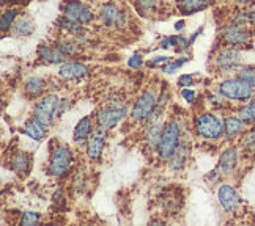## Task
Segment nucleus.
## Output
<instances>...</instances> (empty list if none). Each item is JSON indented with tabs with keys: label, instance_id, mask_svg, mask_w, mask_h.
Listing matches in <instances>:
<instances>
[{
	"label": "nucleus",
	"instance_id": "1",
	"mask_svg": "<svg viewBox=\"0 0 255 226\" xmlns=\"http://www.w3.org/2000/svg\"><path fill=\"white\" fill-rule=\"evenodd\" d=\"M126 101L123 97H112L111 101H107L101 109H98L93 115L96 126L103 127V129L109 131L119 126L120 121L126 116Z\"/></svg>",
	"mask_w": 255,
	"mask_h": 226
},
{
	"label": "nucleus",
	"instance_id": "2",
	"mask_svg": "<svg viewBox=\"0 0 255 226\" xmlns=\"http://www.w3.org/2000/svg\"><path fill=\"white\" fill-rule=\"evenodd\" d=\"M181 140V126L178 121L170 120L167 123H164L162 127V134L159 137V142L158 146H156V154L161 159L167 160L169 157L173 154V151L176 150Z\"/></svg>",
	"mask_w": 255,
	"mask_h": 226
},
{
	"label": "nucleus",
	"instance_id": "3",
	"mask_svg": "<svg viewBox=\"0 0 255 226\" xmlns=\"http://www.w3.org/2000/svg\"><path fill=\"white\" fill-rule=\"evenodd\" d=\"M218 91L229 101L235 102H248L252 99V96L255 93V86L248 83L246 80H243L238 75L233 78H227V80L221 82Z\"/></svg>",
	"mask_w": 255,
	"mask_h": 226
},
{
	"label": "nucleus",
	"instance_id": "4",
	"mask_svg": "<svg viewBox=\"0 0 255 226\" xmlns=\"http://www.w3.org/2000/svg\"><path fill=\"white\" fill-rule=\"evenodd\" d=\"M60 112H62V99L57 94L49 93V94L41 96L40 101L35 104L33 118H36L41 124L49 127Z\"/></svg>",
	"mask_w": 255,
	"mask_h": 226
},
{
	"label": "nucleus",
	"instance_id": "5",
	"mask_svg": "<svg viewBox=\"0 0 255 226\" xmlns=\"http://www.w3.org/2000/svg\"><path fill=\"white\" fill-rule=\"evenodd\" d=\"M195 132L205 140H221L224 135V121H221V118L214 113L203 112L195 118Z\"/></svg>",
	"mask_w": 255,
	"mask_h": 226
},
{
	"label": "nucleus",
	"instance_id": "6",
	"mask_svg": "<svg viewBox=\"0 0 255 226\" xmlns=\"http://www.w3.org/2000/svg\"><path fill=\"white\" fill-rule=\"evenodd\" d=\"M73 165V152L68 145H57L51 151L47 163V173L54 178H63Z\"/></svg>",
	"mask_w": 255,
	"mask_h": 226
},
{
	"label": "nucleus",
	"instance_id": "7",
	"mask_svg": "<svg viewBox=\"0 0 255 226\" xmlns=\"http://www.w3.org/2000/svg\"><path fill=\"white\" fill-rule=\"evenodd\" d=\"M158 97L153 91H143L139 97L135 99L132 109H131V118L134 121H146L148 118L158 109Z\"/></svg>",
	"mask_w": 255,
	"mask_h": 226
},
{
	"label": "nucleus",
	"instance_id": "8",
	"mask_svg": "<svg viewBox=\"0 0 255 226\" xmlns=\"http://www.w3.org/2000/svg\"><path fill=\"white\" fill-rule=\"evenodd\" d=\"M243 55L241 51L235 46H227L222 47L221 51L216 52L214 55V66L219 71H233L241 68Z\"/></svg>",
	"mask_w": 255,
	"mask_h": 226
},
{
	"label": "nucleus",
	"instance_id": "9",
	"mask_svg": "<svg viewBox=\"0 0 255 226\" xmlns=\"http://www.w3.org/2000/svg\"><path fill=\"white\" fill-rule=\"evenodd\" d=\"M60 11L65 16L71 17V19H74V21L81 22L84 25L90 24L95 17L92 9L87 5H84L82 2H79V0H63L62 5H60Z\"/></svg>",
	"mask_w": 255,
	"mask_h": 226
},
{
	"label": "nucleus",
	"instance_id": "10",
	"mask_svg": "<svg viewBox=\"0 0 255 226\" xmlns=\"http://www.w3.org/2000/svg\"><path fill=\"white\" fill-rule=\"evenodd\" d=\"M100 21L107 28H122L126 22V14L115 3L107 2L100 8Z\"/></svg>",
	"mask_w": 255,
	"mask_h": 226
},
{
	"label": "nucleus",
	"instance_id": "11",
	"mask_svg": "<svg viewBox=\"0 0 255 226\" xmlns=\"http://www.w3.org/2000/svg\"><path fill=\"white\" fill-rule=\"evenodd\" d=\"M221 36H222V41L227 46L240 47L243 44H246L251 39V32L248 30L246 25H240V24L230 22L229 25H225L222 28Z\"/></svg>",
	"mask_w": 255,
	"mask_h": 226
},
{
	"label": "nucleus",
	"instance_id": "12",
	"mask_svg": "<svg viewBox=\"0 0 255 226\" xmlns=\"http://www.w3.org/2000/svg\"><path fill=\"white\" fill-rule=\"evenodd\" d=\"M218 200H219V204L222 206V209L229 214H235L238 212L240 208H241V196L238 193V190L233 187L230 184H222L219 185L218 189Z\"/></svg>",
	"mask_w": 255,
	"mask_h": 226
},
{
	"label": "nucleus",
	"instance_id": "13",
	"mask_svg": "<svg viewBox=\"0 0 255 226\" xmlns=\"http://www.w3.org/2000/svg\"><path fill=\"white\" fill-rule=\"evenodd\" d=\"M240 162V152L237 146H229L227 150H224L222 154L219 155L218 160V166L216 170L219 171V174L222 178H227V176H232L235 173Z\"/></svg>",
	"mask_w": 255,
	"mask_h": 226
},
{
	"label": "nucleus",
	"instance_id": "14",
	"mask_svg": "<svg viewBox=\"0 0 255 226\" xmlns=\"http://www.w3.org/2000/svg\"><path fill=\"white\" fill-rule=\"evenodd\" d=\"M106 129H103V127H96V129L93 131V134L88 137L87 140V155L88 159L96 162L100 160V157L103 154V150H104V145H106Z\"/></svg>",
	"mask_w": 255,
	"mask_h": 226
},
{
	"label": "nucleus",
	"instance_id": "15",
	"mask_svg": "<svg viewBox=\"0 0 255 226\" xmlns=\"http://www.w3.org/2000/svg\"><path fill=\"white\" fill-rule=\"evenodd\" d=\"M88 75V66L82 62H76L70 60L65 62L60 70H58V77L63 78V80H79Z\"/></svg>",
	"mask_w": 255,
	"mask_h": 226
},
{
	"label": "nucleus",
	"instance_id": "16",
	"mask_svg": "<svg viewBox=\"0 0 255 226\" xmlns=\"http://www.w3.org/2000/svg\"><path fill=\"white\" fill-rule=\"evenodd\" d=\"M68 55L57 44L55 46H40L38 47V60L44 65L65 63Z\"/></svg>",
	"mask_w": 255,
	"mask_h": 226
},
{
	"label": "nucleus",
	"instance_id": "17",
	"mask_svg": "<svg viewBox=\"0 0 255 226\" xmlns=\"http://www.w3.org/2000/svg\"><path fill=\"white\" fill-rule=\"evenodd\" d=\"M189 152H191L189 151V143L186 140H180L178 146H176V150L167 159L169 160V168L175 170V171L184 168V165L188 163V159H189Z\"/></svg>",
	"mask_w": 255,
	"mask_h": 226
},
{
	"label": "nucleus",
	"instance_id": "18",
	"mask_svg": "<svg viewBox=\"0 0 255 226\" xmlns=\"http://www.w3.org/2000/svg\"><path fill=\"white\" fill-rule=\"evenodd\" d=\"M8 165L16 174L25 176L28 173V170H30V155H28L27 152H24L22 150H17L16 152H13L11 155H9Z\"/></svg>",
	"mask_w": 255,
	"mask_h": 226
},
{
	"label": "nucleus",
	"instance_id": "19",
	"mask_svg": "<svg viewBox=\"0 0 255 226\" xmlns=\"http://www.w3.org/2000/svg\"><path fill=\"white\" fill-rule=\"evenodd\" d=\"M246 132V123L238 116H227L224 120V137L227 140H235Z\"/></svg>",
	"mask_w": 255,
	"mask_h": 226
},
{
	"label": "nucleus",
	"instance_id": "20",
	"mask_svg": "<svg viewBox=\"0 0 255 226\" xmlns=\"http://www.w3.org/2000/svg\"><path fill=\"white\" fill-rule=\"evenodd\" d=\"M95 118L93 116H85L82 120L77 123V126L74 127V132H73V140L76 143H81V142H87L88 137H90L95 131Z\"/></svg>",
	"mask_w": 255,
	"mask_h": 226
},
{
	"label": "nucleus",
	"instance_id": "21",
	"mask_svg": "<svg viewBox=\"0 0 255 226\" xmlns=\"http://www.w3.org/2000/svg\"><path fill=\"white\" fill-rule=\"evenodd\" d=\"M57 27L63 30L65 33L71 35L73 38H82V35H85V30H84V24L74 21V19L68 17V16H60L55 21Z\"/></svg>",
	"mask_w": 255,
	"mask_h": 226
},
{
	"label": "nucleus",
	"instance_id": "22",
	"mask_svg": "<svg viewBox=\"0 0 255 226\" xmlns=\"http://www.w3.org/2000/svg\"><path fill=\"white\" fill-rule=\"evenodd\" d=\"M22 132L28 137V139H32L35 142H41V140L46 139L47 127L44 124H41L40 121H38L36 118H32V120L25 121Z\"/></svg>",
	"mask_w": 255,
	"mask_h": 226
},
{
	"label": "nucleus",
	"instance_id": "23",
	"mask_svg": "<svg viewBox=\"0 0 255 226\" xmlns=\"http://www.w3.org/2000/svg\"><path fill=\"white\" fill-rule=\"evenodd\" d=\"M46 80L38 75H32L28 77L25 83H24V94L28 97V99H35V97L41 96L44 88H46Z\"/></svg>",
	"mask_w": 255,
	"mask_h": 226
},
{
	"label": "nucleus",
	"instance_id": "24",
	"mask_svg": "<svg viewBox=\"0 0 255 226\" xmlns=\"http://www.w3.org/2000/svg\"><path fill=\"white\" fill-rule=\"evenodd\" d=\"M211 0H178V11L181 14H195L207 9Z\"/></svg>",
	"mask_w": 255,
	"mask_h": 226
},
{
	"label": "nucleus",
	"instance_id": "25",
	"mask_svg": "<svg viewBox=\"0 0 255 226\" xmlns=\"http://www.w3.org/2000/svg\"><path fill=\"white\" fill-rule=\"evenodd\" d=\"M35 32V22L28 16L17 17L13 24V33L16 36H30Z\"/></svg>",
	"mask_w": 255,
	"mask_h": 226
},
{
	"label": "nucleus",
	"instance_id": "26",
	"mask_svg": "<svg viewBox=\"0 0 255 226\" xmlns=\"http://www.w3.org/2000/svg\"><path fill=\"white\" fill-rule=\"evenodd\" d=\"M237 116L246 124L255 123V101L251 99L249 102H243V105L237 109Z\"/></svg>",
	"mask_w": 255,
	"mask_h": 226
},
{
	"label": "nucleus",
	"instance_id": "27",
	"mask_svg": "<svg viewBox=\"0 0 255 226\" xmlns=\"http://www.w3.org/2000/svg\"><path fill=\"white\" fill-rule=\"evenodd\" d=\"M17 14H19V9L17 8H9V9H5L2 13V17H0V28H2V32L5 33L9 27H13L14 21L17 19Z\"/></svg>",
	"mask_w": 255,
	"mask_h": 226
},
{
	"label": "nucleus",
	"instance_id": "28",
	"mask_svg": "<svg viewBox=\"0 0 255 226\" xmlns=\"http://www.w3.org/2000/svg\"><path fill=\"white\" fill-rule=\"evenodd\" d=\"M241 145L246 151L255 152V126L241 135Z\"/></svg>",
	"mask_w": 255,
	"mask_h": 226
},
{
	"label": "nucleus",
	"instance_id": "29",
	"mask_svg": "<svg viewBox=\"0 0 255 226\" xmlns=\"http://www.w3.org/2000/svg\"><path fill=\"white\" fill-rule=\"evenodd\" d=\"M237 75L255 86V66H241L237 70Z\"/></svg>",
	"mask_w": 255,
	"mask_h": 226
},
{
	"label": "nucleus",
	"instance_id": "30",
	"mask_svg": "<svg viewBox=\"0 0 255 226\" xmlns=\"http://www.w3.org/2000/svg\"><path fill=\"white\" fill-rule=\"evenodd\" d=\"M186 62H189V58H188V57H181L180 60H170L167 65H164V66H162V73H165V74H172V73H175V71H178L183 65H186Z\"/></svg>",
	"mask_w": 255,
	"mask_h": 226
},
{
	"label": "nucleus",
	"instance_id": "31",
	"mask_svg": "<svg viewBox=\"0 0 255 226\" xmlns=\"http://www.w3.org/2000/svg\"><path fill=\"white\" fill-rule=\"evenodd\" d=\"M40 214L38 212H32V211H28V212H24L22 214V217L21 220H19V223H21L22 226H33L36 223H40Z\"/></svg>",
	"mask_w": 255,
	"mask_h": 226
},
{
	"label": "nucleus",
	"instance_id": "32",
	"mask_svg": "<svg viewBox=\"0 0 255 226\" xmlns=\"http://www.w3.org/2000/svg\"><path fill=\"white\" fill-rule=\"evenodd\" d=\"M137 2V6H139V9H142V11H151V9L156 6V3H158V0H135Z\"/></svg>",
	"mask_w": 255,
	"mask_h": 226
},
{
	"label": "nucleus",
	"instance_id": "33",
	"mask_svg": "<svg viewBox=\"0 0 255 226\" xmlns=\"http://www.w3.org/2000/svg\"><path fill=\"white\" fill-rule=\"evenodd\" d=\"M145 62H143V58H142V55L140 54H134L129 60H128V66L129 68H134V70H139V68L143 65Z\"/></svg>",
	"mask_w": 255,
	"mask_h": 226
},
{
	"label": "nucleus",
	"instance_id": "34",
	"mask_svg": "<svg viewBox=\"0 0 255 226\" xmlns=\"http://www.w3.org/2000/svg\"><path fill=\"white\" fill-rule=\"evenodd\" d=\"M194 83H195V80H194L192 74H184V75H180V78H178V85L181 88H191Z\"/></svg>",
	"mask_w": 255,
	"mask_h": 226
},
{
	"label": "nucleus",
	"instance_id": "35",
	"mask_svg": "<svg viewBox=\"0 0 255 226\" xmlns=\"http://www.w3.org/2000/svg\"><path fill=\"white\" fill-rule=\"evenodd\" d=\"M181 96L184 97L186 102L192 104L195 101V97H197V93H195V90H191V88H181Z\"/></svg>",
	"mask_w": 255,
	"mask_h": 226
},
{
	"label": "nucleus",
	"instance_id": "36",
	"mask_svg": "<svg viewBox=\"0 0 255 226\" xmlns=\"http://www.w3.org/2000/svg\"><path fill=\"white\" fill-rule=\"evenodd\" d=\"M172 60V57H156L154 60H150V62H146V65H148L150 68H156V66H161L164 63H167Z\"/></svg>",
	"mask_w": 255,
	"mask_h": 226
},
{
	"label": "nucleus",
	"instance_id": "37",
	"mask_svg": "<svg viewBox=\"0 0 255 226\" xmlns=\"http://www.w3.org/2000/svg\"><path fill=\"white\" fill-rule=\"evenodd\" d=\"M235 3H240V5H248L251 2H254V0H233Z\"/></svg>",
	"mask_w": 255,
	"mask_h": 226
},
{
	"label": "nucleus",
	"instance_id": "38",
	"mask_svg": "<svg viewBox=\"0 0 255 226\" xmlns=\"http://www.w3.org/2000/svg\"><path fill=\"white\" fill-rule=\"evenodd\" d=\"M183 27H184V21H180V22H176V25H175V28H176V30H181Z\"/></svg>",
	"mask_w": 255,
	"mask_h": 226
},
{
	"label": "nucleus",
	"instance_id": "39",
	"mask_svg": "<svg viewBox=\"0 0 255 226\" xmlns=\"http://www.w3.org/2000/svg\"><path fill=\"white\" fill-rule=\"evenodd\" d=\"M252 101H255V93H254V96H252Z\"/></svg>",
	"mask_w": 255,
	"mask_h": 226
},
{
	"label": "nucleus",
	"instance_id": "40",
	"mask_svg": "<svg viewBox=\"0 0 255 226\" xmlns=\"http://www.w3.org/2000/svg\"><path fill=\"white\" fill-rule=\"evenodd\" d=\"M5 2H6V0H2V3H5Z\"/></svg>",
	"mask_w": 255,
	"mask_h": 226
}]
</instances>
